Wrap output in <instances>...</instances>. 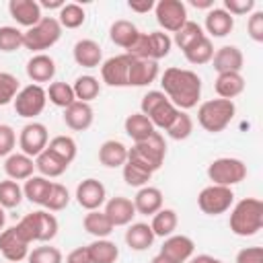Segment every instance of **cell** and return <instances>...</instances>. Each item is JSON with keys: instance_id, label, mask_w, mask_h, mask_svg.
<instances>
[{"instance_id": "cell-1", "label": "cell", "mask_w": 263, "mask_h": 263, "mask_svg": "<svg viewBox=\"0 0 263 263\" xmlns=\"http://www.w3.org/2000/svg\"><path fill=\"white\" fill-rule=\"evenodd\" d=\"M160 84H162V92L166 95V99L179 111H187L195 107L201 97V78L193 70L175 68V66L166 68L160 78Z\"/></svg>"}, {"instance_id": "cell-2", "label": "cell", "mask_w": 263, "mask_h": 263, "mask_svg": "<svg viewBox=\"0 0 263 263\" xmlns=\"http://www.w3.org/2000/svg\"><path fill=\"white\" fill-rule=\"evenodd\" d=\"M166 156V142L160 132H152L146 140L136 142L132 148H127V162L148 171L156 173Z\"/></svg>"}, {"instance_id": "cell-3", "label": "cell", "mask_w": 263, "mask_h": 263, "mask_svg": "<svg viewBox=\"0 0 263 263\" xmlns=\"http://www.w3.org/2000/svg\"><path fill=\"white\" fill-rule=\"evenodd\" d=\"M228 226L236 236H255L263 228V201L257 197L240 199L230 212Z\"/></svg>"}, {"instance_id": "cell-4", "label": "cell", "mask_w": 263, "mask_h": 263, "mask_svg": "<svg viewBox=\"0 0 263 263\" xmlns=\"http://www.w3.org/2000/svg\"><path fill=\"white\" fill-rule=\"evenodd\" d=\"M14 228H16V234L29 245L31 242H49L58 234V220L47 210H37V212L23 216Z\"/></svg>"}, {"instance_id": "cell-5", "label": "cell", "mask_w": 263, "mask_h": 263, "mask_svg": "<svg viewBox=\"0 0 263 263\" xmlns=\"http://www.w3.org/2000/svg\"><path fill=\"white\" fill-rule=\"evenodd\" d=\"M234 115H236V105L234 101L228 99H210L201 103L197 109V121L210 134L224 132L234 119Z\"/></svg>"}, {"instance_id": "cell-6", "label": "cell", "mask_w": 263, "mask_h": 263, "mask_svg": "<svg viewBox=\"0 0 263 263\" xmlns=\"http://www.w3.org/2000/svg\"><path fill=\"white\" fill-rule=\"evenodd\" d=\"M62 37V25L53 16H43L37 25L23 31V47L43 53V49H49L55 45Z\"/></svg>"}, {"instance_id": "cell-7", "label": "cell", "mask_w": 263, "mask_h": 263, "mask_svg": "<svg viewBox=\"0 0 263 263\" xmlns=\"http://www.w3.org/2000/svg\"><path fill=\"white\" fill-rule=\"evenodd\" d=\"M208 177L212 185H222V187H232L247 177V164L240 158L232 156H222L210 162L208 166Z\"/></svg>"}, {"instance_id": "cell-8", "label": "cell", "mask_w": 263, "mask_h": 263, "mask_svg": "<svg viewBox=\"0 0 263 263\" xmlns=\"http://www.w3.org/2000/svg\"><path fill=\"white\" fill-rule=\"evenodd\" d=\"M234 203V191L222 185H208L197 195V205L208 216H220L228 212Z\"/></svg>"}, {"instance_id": "cell-9", "label": "cell", "mask_w": 263, "mask_h": 263, "mask_svg": "<svg viewBox=\"0 0 263 263\" xmlns=\"http://www.w3.org/2000/svg\"><path fill=\"white\" fill-rule=\"evenodd\" d=\"M14 111L18 117H25V119H33L37 115H41V111L45 109V103H47V92L43 86L39 84H27L23 86L16 97H14Z\"/></svg>"}, {"instance_id": "cell-10", "label": "cell", "mask_w": 263, "mask_h": 263, "mask_svg": "<svg viewBox=\"0 0 263 263\" xmlns=\"http://www.w3.org/2000/svg\"><path fill=\"white\" fill-rule=\"evenodd\" d=\"M154 14H156V23L168 31V33H177L189 18H187V6L181 0H160L154 4Z\"/></svg>"}, {"instance_id": "cell-11", "label": "cell", "mask_w": 263, "mask_h": 263, "mask_svg": "<svg viewBox=\"0 0 263 263\" xmlns=\"http://www.w3.org/2000/svg\"><path fill=\"white\" fill-rule=\"evenodd\" d=\"M47 142H49V134H47V127L39 121H31L27 123L21 134H18V148L23 154L35 158L37 154H41L45 148H47Z\"/></svg>"}, {"instance_id": "cell-12", "label": "cell", "mask_w": 263, "mask_h": 263, "mask_svg": "<svg viewBox=\"0 0 263 263\" xmlns=\"http://www.w3.org/2000/svg\"><path fill=\"white\" fill-rule=\"evenodd\" d=\"M134 58H129L127 53L121 55H113L109 60H105L101 64V78L105 84L109 86H129L127 84V72L132 66Z\"/></svg>"}, {"instance_id": "cell-13", "label": "cell", "mask_w": 263, "mask_h": 263, "mask_svg": "<svg viewBox=\"0 0 263 263\" xmlns=\"http://www.w3.org/2000/svg\"><path fill=\"white\" fill-rule=\"evenodd\" d=\"M76 201L80 208H84L86 212L99 210L105 201H107V189L101 181L97 179H84L82 183H78L76 187Z\"/></svg>"}, {"instance_id": "cell-14", "label": "cell", "mask_w": 263, "mask_h": 263, "mask_svg": "<svg viewBox=\"0 0 263 263\" xmlns=\"http://www.w3.org/2000/svg\"><path fill=\"white\" fill-rule=\"evenodd\" d=\"M193 251H195V242L185 234H171V236L164 238V242L160 247V255L166 257L173 263L189 261Z\"/></svg>"}, {"instance_id": "cell-15", "label": "cell", "mask_w": 263, "mask_h": 263, "mask_svg": "<svg viewBox=\"0 0 263 263\" xmlns=\"http://www.w3.org/2000/svg\"><path fill=\"white\" fill-rule=\"evenodd\" d=\"M0 253L8 263H18L23 259H27L29 255V242H25L18 234L16 228H4L0 232Z\"/></svg>"}, {"instance_id": "cell-16", "label": "cell", "mask_w": 263, "mask_h": 263, "mask_svg": "<svg viewBox=\"0 0 263 263\" xmlns=\"http://www.w3.org/2000/svg\"><path fill=\"white\" fill-rule=\"evenodd\" d=\"M8 12L18 25H23L27 29H31L33 25H37L43 18L41 6H39L37 0H10L8 2Z\"/></svg>"}, {"instance_id": "cell-17", "label": "cell", "mask_w": 263, "mask_h": 263, "mask_svg": "<svg viewBox=\"0 0 263 263\" xmlns=\"http://www.w3.org/2000/svg\"><path fill=\"white\" fill-rule=\"evenodd\" d=\"M212 64H214V70L218 74H224V72H240L242 70V64H245V55H242V51L236 45H222L220 49L214 51Z\"/></svg>"}, {"instance_id": "cell-18", "label": "cell", "mask_w": 263, "mask_h": 263, "mask_svg": "<svg viewBox=\"0 0 263 263\" xmlns=\"http://www.w3.org/2000/svg\"><path fill=\"white\" fill-rule=\"evenodd\" d=\"M105 216L111 220L113 226H127V224H132V220L136 216L134 201L123 195L111 197L109 201H105Z\"/></svg>"}, {"instance_id": "cell-19", "label": "cell", "mask_w": 263, "mask_h": 263, "mask_svg": "<svg viewBox=\"0 0 263 263\" xmlns=\"http://www.w3.org/2000/svg\"><path fill=\"white\" fill-rule=\"evenodd\" d=\"M92 107L90 103H82V101H74L70 107L64 109V123L74 129V132H84L92 125Z\"/></svg>"}, {"instance_id": "cell-20", "label": "cell", "mask_w": 263, "mask_h": 263, "mask_svg": "<svg viewBox=\"0 0 263 263\" xmlns=\"http://www.w3.org/2000/svg\"><path fill=\"white\" fill-rule=\"evenodd\" d=\"M27 76L33 80V84L41 82H49L55 76V62L51 55L47 53H35L29 62H27Z\"/></svg>"}, {"instance_id": "cell-21", "label": "cell", "mask_w": 263, "mask_h": 263, "mask_svg": "<svg viewBox=\"0 0 263 263\" xmlns=\"http://www.w3.org/2000/svg\"><path fill=\"white\" fill-rule=\"evenodd\" d=\"M4 173L8 175V179H12L16 183L27 181L35 173V160L31 156L23 154V152H12L4 160Z\"/></svg>"}, {"instance_id": "cell-22", "label": "cell", "mask_w": 263, "mask_h": 263, "mask_svg": "<svg viewBox=\"0 0 263 263\" xmlns=\"http://www.w3.org/2000/svg\"><path fill=\"white\" fill-rule=\"evenodd\" d=\"M72 55H74V62L78 66H82V68H97V66H101L103 49L92 39H80V41L74 43Z\"/></svg>"}, {"instance_id": "cell-23", "label": "cell", "mask_w": 263, "mask_h": 263, "mask_svg": "<svg viewBox=\"0 0 263 263\" xmlns=\"http://www.w3.org/2000/svg\"><path fill=\"white\" fill-rule=\"evenodd\" d=\"M158 76V62L154 60H134L127 72L129 86H148Z\"/></svg>"}, {"instance_id": "cell-24", "label": "cell", "mask_w": 263, "mask_h": 263, "mask_svg": "<svg viewBox=\"0 0 263 263\" xmlns=\"http://www.w3.org/2000/svg\"><path fill=\"white\" fill-rule=\"evenodd\" d=\"M134 208L136 214L142 216H154L158 210H162V191L158 187H140L136 197H134Z\"/></svg>"}, {"instance_id": "cell-25", "label": "cell", "mask_w": 263, "mask_h": 263, "mask_svg": "<svg viewBox=\"0 0 263 263\" xmlns=\"http://www.w3.org/2000/svg\"><path fill=\"white\" fill-rule=\"evenodd\" d=\"M99 162L107 168H117L127 162V146L119 140H107L99 146Z\"/></svg>"}, {"instance_id": "cell-26", "label": "cell", "mask_w": 263, "mask_h": 263, "mask_svg": "<svg viewBox=\"0 0 263 263\" xmlns=\"http://www.w3.org/2000/svg\"><path fill=\"white\" fill-rule=\"evenodd\" d=\"M203 25L212 37H226L234 29V16H230L224 8H210Z\"/></svg>"}, {"instance_id": "cell-27", "label": "cell", "mask_w": 263, "mask_h": 263, "mask_svg": "<svg viewBox=\"0 0 263 263\" xmlns=\"http://www.w3.org/2000/svg\"><path fill=\"white\" fill-rule=\"evenodd\" d=\"M154 232L150 228V224L146 222H134L129 224V228L125 230V245L134 251H146L152 247L154 242Z\"/></svg>"}, {"instance_id": "cell-28", "label": "cell", "mask_w": 263, "mask_h": 263, "mask_svg": "<svg viewBox=\"0 0 263 263\" xmlns=\"http://www.w3.org/2000/svg\"><path fill=\"white\" fill-rule=\"evenodd\" d=\"M214 88L220 99L232 101L234 97H238L245 90V78L240 72H224V74H218Z\"/></svg>"}, {"instance_id": "cell-29", "label": "cell", "mask_w": 263, "mask_h": 263, "mask_svg": "<svg viewBox=\"0 0 263 263\" xmlns=\"http://www.w3.org/2000/svg\"><path fill=\"white\" fill-rule=\"evenodd\" d=\"M35 171H39L41 173V177H60V175H64L66 173V168H68V162H64L60 156H55L51 150H43L41 154H37L35 158Z\"/></svg>"}, {"instance_id": "cell-30", "label": "cell", "mask_w": 263, "mask_h": 263, "mask_svg": "<svg viewBox=\"0 0 263 263\" xmlns=\"http://www.w3.org/2000/svg\"><path fill=\"white\" fill-rule=\"evenodd\" d=\"M49 189H51V181H47V179L41 177V175H33V177H29V179L25 181V185H23V195H25L31 203L43 205L45 199H47V195H49Z\"/></svg>"}, {"instance_id": "cell-31", "label": "cell", "mask_w": 263, "mask_h": 263, "mask_svg": "<svg viewBox=\"0 0 263 263\" xmlns=\"http://www.w3.org/2000/svg\"><path fill=\"white\" fill-rule=\"evenodd\" d=\"M177 224H179L177 212H175V210H171V208H162V210H158V212L152 216L150 228H152L154 236L166 238V236L175 234V230H177Z\"/></svg>"}, {"instance_id": "cell-32", "label": "cell", "mask_w": 263, "mask_h": 263, "mask_svg": "<svg viewBox=\"0 0 263 263\" xmlns=\"http://www.w3.org/2000/svg\"><path fill=\"white\" fill-rule=\"evenodd\" d=\"M90 263H115L119 259V247L109 238H97L88 245Z\"/></svg>"}, {"instance_id": "cell-33", "label": "cell", "mask_w": 263, "mask_h": 263, "mask_svg": "<svg viewBox=\"0 0 263 263\" xmlns=\"http://www.w3.org/2000/svg\"><path fill=\"white\" fill-rule=\"evenodd\" d=\"M138 35H140L138 27H136L132 21H125V18L115 21V23L111 25V29H109V37H111V41H113L115 45L123 47V49H127V47L138 39Z\"/></svg>"}, {"instance_id": "cell-34", "label": "cell", "mask_w": 263, "mask_h": 263, "mask_svg": "<svg viewBox=\"0 0 263 263\" xmlns=\"http://www.w3.org/2000/svg\"><path fill=\"white\" fill-rule=\"evenodd\" d=\"M82 226H84V230L88 232V234H92L95 238H107L111 232H113V224H111V220L105 216V212H101V210H92V212H88L86 216H84V220H82Z\"/></svg>"}, {"instance_id": "cell-35", "label": "cell", "mask_w": 263, "mask_h": 263, "mask_svg": "<svg viewBox=\"0 0 263 263\" xmlns=\"http://www.w3.org/2000/svg\"><path fill=\"white\" fill-rule=\"evenodd\" d=\"M123 127H125V134L134 140V144L146 140L152 132H156L154 125H152V121H150L146 115H142V113H132V115H127Z\"/></svg>"}, {"instance_id": "cell-36", "label": "cell", "mask_w": 263, "mask_h": 263, "mask_svg": "<svg viewBox=\"0 0 263 263\" xmlns=\"http://www.w3.org/2000/svg\"><path fill=\"white\" fill-rule=\"evenodd\" d=\"M183 53H185V58H187L189 64L201 66V64L212 62V58H214V43H212V39H210L208 35H203L199 41H195V43H193L191 47H187Z\"/></svg>"}, {"instance_id": "cell-37", "label": "cell", "mask_w": 263, "mask_h": 263, "mask_svg": "<svg viewBox=\"0 0 263 263\" xmlns=\"http://www.w3.org/2000/svg\"><path fill=\"white\" fill-rule=\"evenodd\" d=\"M72 90H74V97L76 101H82V103H90L92 99L99 97L101 92V84L95 76L90 74H84V76H78L72 84Z\"/></svg>"}, {"instance_id": "cell-38", "label": "cell", "mask_w": 263, "mask_h": 263, "mask_svg": "<svg viewBox=\"0 0 263 263\" xmlns=\"http://www.w3.org/2000/svg\"><path fill=\"white\" fill-rule=\"evenodd\" d=\"M177 113H179V109L168 101V99H164L162 103H158L146 117L152 121V125H154V129L158 127V129H164L166 132V127L175 121V117H177Z\"/></svg>"}, {"instance_id": "cell-39", "label": "cell", "mask_w": 263, "mask_h": 263, "mask_svg": "<svg viewBox=\"0 0 263 263\" xmlns=\"http://www.w3.org/2000/svg\"><path fill=\"white\" fill-rule=\"evenodd\" d=\"M86 21V12L80 4L76 2H66L62 8H60V14H58V23L66 29H78L82 23Z\"/></svg>"}, {"instance_id": "cell-40", "label": "cell", "mask_w": 263, "mask_h": 263, "mask_svg": "<svg viewBox=\"0 0 263 263\" xmlns=\"http://www.w3.org/2000/svg\"><path fill=\"white\" fill-rule=\"evenodd\" d=\"M203 35H205V33H203L201 25H197V23H193V21H187V23H185L177 33H175L173 43H175L181 51H185V49H187V47H191L195 41H199Z\"/></svg>"}, {"instance_id": "cell-41", "label": "cell", "mask_w": 263, "mask_h": 263, "mask_svg": "<svg viewBox=\"0 0 263 263\" xmlns=\"http://www.w3.org/2000/svg\"><path fill=\"white\" fill-rule=\"evenodd\" d=\"M148 45H150V60L158 62L171 53L173 39L164 31H152V33H148Z\"/></svg>"}, {"instance_id": "cell-42", "label": "cell", "mask_w": 263, "mask_h": 263, "mask_svg": "<svg viewBox=\"0 0 263 263\" xmlns=\"http://www.w3.org/2000/svg\"><path fill=\"white\" fill-rule=\"evenodd\" d=\"M47 150H51L55 156H60L64 162H72L76 158V142L70 136H55L47 142Z\"/></svg>"}, {"instance_id": "cell-43", "label": "cell", "mask_w": 263, "mask_h": 263, "mask_svg": "<svg viewBox=\"0 0 263 263\" xmlns=\"http://www.w3.org/2000/svg\"><path fill=\"white\" fill-rule=\"evenodd\" d=\"M23 187L12 181V179H4L0 181V205L4 210H12L23 201Z\"/></svg>"}, {"instance_id": "cell-44", "label": "cell", "mask_w": 263, "mask_h": 263, "mask_svg": "<svg viewBox=\"0 0 263 263\" xmlns=\"http://www.w3.org/2000/svg\"><path fill=\"white\" fill-rule=\"evenodd\" d=\"M45 92H47V99H49L55 107H62V109L70 107V105L76 101L74 90H72V84H68V82H51Z\"/></svg>"}, {"instance_id": "cell-45", "label": "cell", "mask_w": 263, "mask_h": 263, "mask_svg": "<svg viewBox=\"0 0 263 263\" xmlns=\"http://www.w3.org/2000/svg\"><path fill=\"white\" fill-rule=\"evenodd\" d=\"M68 203H70V191L62 183H51V189H49V195H47L43 208L47 212H60Z\"/></svg>"}, {"instance_id": "cell-46", "label": "cell", "mask_w": 263, "mask_h": 263, "mask_svg": "<svg viewBox=\"0 0 263 263\" xmlns=\"http://www.w3.org/2000/svg\"><path fill=\"white\" fill-rule=\"evenodd\" d=\"M191 132H193V119L185 111H179L175 121L166 127V134L173 140H187L191 136Z\"/></svg>"}, {"instance_id": "cell-47", "label": "cell", "mask_w": 263, "mask_h": 263, "mask_svg": "<svg viewBox=\"0 0 263 263\" xmlns=\"http://www.w3.org/2000/svg\"><path fill=\"white\" fill-rule=\"evenodd\" d=\"M23 47V31L10 25L0 27V51L10 53Z\"/></svg>"}, {"instance_id": "cell-48", "label": "cell", "mask_w": 263, "mask_h": 263, "mask_svg": "<svg viewBox=\"0 0 263 263\" xmlns=\"http://www.w3.org/2000/svg\"><path fill=\"white\" fill-rule=\"evenodd\" d=\"M27 261L29 263H62L64 257H62V251L58 247L43 245V247H35L33 251H29Z\"/></svg>"}, {"instance_id": "cell-49", "label": "cell", "mask_w": 263, "mask_h": 263, "mask_svg": "<svg viewBox=\"0 0 263 263\" xmlns=\"http://www.w3.org/2000/svg\"><path fill=\"white\" fill-rule=\"evenodd\" d=\"M121 168H123L121 171L123 173V181L129 187H146L150 177H152V173H148V171H144V168H140V166H136L132 162H125Z\"/></svg>"}, {"instance_id": "cell-50", "label": "cell", "mask_w": 263, "mask_h": 263, "mask_svg": "<svg viewBox=\"0 0 263 263\" xmlns=\"http://www.w3.org/2000/svg\"><path fill=\"white\" fill-rule=\"evenodd\" d=\"M18 90V78L8 72H0V105H8L10 101H14Z\"/></svg>"}, {"instance_id": "cell-51", "label": "cell", "mask_w": 263, "mask_h": 263, "mask_svg": "<svg viewBox=\"0 0 263 263\" xmlns=\"http://www.w3.org/2000/svg\"><path fill=\"white\" fill-rule=\"evenodd\" d=\"M125 53L134 60H150V45H148V33H140L138 39L125 49Z\"/></svg>"}, {"instance_id": "cell-52", "label": "cell", "mask_w": 263, "mask_h": 263, "mask_svg": "<svg viewBox=\"0 0 263 263\" xmlns=\"http://www.w3.org/2000/svg\"><path fill=\"white\" fill-rule=\"evenodd\" d=\"M16 146V134L8 123H0V156H10Z\"/></svg>"}, {"instance_id": "cell-53", "label": "cell", "mask_w": 263, "mask_h": 263, "mask_svg": "<svg viewBox=\"0 0 263 263\" xmlns=\"http://www.w3.org/2000/svg\"><path fill=\"white\" fill-rule=\"evenodd\" d=\"M247 33L253 41L261 43L263 41V10H253L247 23Z\"/></svg>"}, {"instance_id": "cell-54", "label": "cell", "mask_w": 263, "mask_h": 263, "mask_svg": "<svg viewBox=\"0 0 263 263\" xmlns=\"http://www.w3.org/2000/svg\"><path fill=\"white\" fill-rule=\"evenodd\" d=\"M253 8H255V0H224V10L230 16L251 14Z\"/></svg>"}, {"instance_id": "cell-55", "label": "cell", "mask_w": 263, "mask_h": 263, "mask_svg": "<svg viewBox=\"0 0 263 263\" xmlns=\"http://www.w3.org/2000/svg\"><path fill=\"white\" fill-rule=\"evenodd\" d=\"M166 99V95L162 90H148L144 97H142V103H140V113L142 115H148L158 103H162Z\"/></svg>"}, {"instance_id": "cell-56", "label": "cell", "mask_w": 263, "mask_h": 263, "mask_svg": "<svg viewBox=\"0 0 263 263\" xmlns=\"http://www.w3.org/2000/svg\"><path fill=\"white\" fill-rule=\"evenodd\" d=\"M236 263H263L261 247H245L236 253Z\"/></svg>"}, {"instance_id": "cell-57", "label": "cell", "mask_w": 263, "mask_h": 263, "mask_svg": "<svg viewBox=\"0 0 263 263\" xmlns=\"http://www.w3.org/2000/svg\"><path fill=\"white\" fill-rule=\"evenodd\" d=\"M66 263H90V255H88V247H78L74 251L68 253Z\"/></svg>"}, {"instance_id": "cell-58", "label": "cell", "mask_w": 263, "mask_h": 263, "mask_svg": "<svg viewBox=\"0 0 263 263\" xmlns=\"http://www.w3.org/2000/svg\"><path fill=\"white\" fill-rule=\"evenodd\" d=\"M127 6H129V10L144 14V12H148V10L154 8V2H152V0H129Z\"/></svg>"}, {"instance_id": "cell-59", "label": "cell", "mask_w": 263, "mask_h": 263, "mask_svg": "<svg viewBox=\"0 0 263 263\" xmlns=\"http://www.w3.org/2000/svg\"><path fill=\"white\" fill-rule=\"evenodd\" d=\"M64 4H66L64 0H41V2H39L41 8H49V10H51V8H58V10H60Z\"/></svg>"}, {"instance_id": "cell-60", "label": "cell", "mask_w": 263, "mask_h": 263, "mask_svg": "<svg viewBox=\"0 0 263 263\" xmlns=\"http://www.w3.org/2000/svg\"><path fill=\"white\" fill-rule=\"evenodd\" d=\"M189 4L195 6V8H205V10H210V8L214 6V0H189Z\"/></svg>"}, {"instance_id": "cell-61", "label": "cell", "mask_w": 263, "mask_h": 263, "mask_svg": "<svg viewBox=\"0 0 263 263\" xmlns=\"http://www.w3.org/2000/svg\"><path fill=\"white\" fill-rule=\"evenodd\" d=\"M189 263H218V259H214L212 255H197V257H193Z\"/></svg>"}, {"instance_id": "cell-62", "label": "cell", "mask_w": 263, "mask_h": 263, "mask_svg": "<svg viewBox=\"0 0 263 263\" xmlns=\"http://www.w3.org/2000/svg\"><path fill=\"white\" fill-rule=\"evenodd\" d=\"M150 263H173V261H168V259H166V257H162V255H160V253H158V255H156V257H154V259H152V261H150Z\"/></svg>"}, {"instance_id": "cell-63", "label": "cell", "mask_w": 263, "mask_h": 263, "mask_svg": "<svg viewBox=\"0 0 263 263\" xmlns=\"http://www.w3.org/2000/svg\"><path fill=\"white\" fill-rule=\"evenodd\" d=\"M4 224H6V214H4V208L0 205V232L4 230Z\"/></svg>"}]
</instances>
